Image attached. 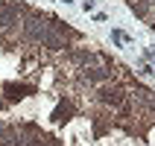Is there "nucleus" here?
Masks as SVG:
<instances>
[{
    "mask_svg": "<svg viewBox=\"0 0 155 146\" xmlns=\"http://www.w3.org/2000/svg\"><path fill=\"white\" fill-rule=\"evenodd\" d=\"M32 94V88L29 85H6V96L9 99H21V96Z\"/></svg>",
    "mask_w": 155,
    "mask_h": 146,
    "instance_id": "obj_1",
    "label": "nucleus"
},
{
    "mask_svg": "<svg viewBox=\"0 0 155 146\" xmlns=\"http://www.w3.org/2000/svg\"><path fill=\"white\" fill-rule=\"evenodd\" d=\"M70 114H73V108L64 102V105H59V108L53 111V120H56V123H64V120H70Z\"/></svg>",
    "mask_w": 155,
    "mask_h": 146,
    "instance_id": "obj_2",
    "label": "nucleus"
},
{
    "mask_svg": "<svg viewBox=\"0 0 155 146\" xmlns=\"http://www.w3.org/2000/svg\"><path fill=\"white\" fill-rule=\"evenodd\" d=\"M103 99H105V102H111V105H117L123 96H120V91H117V88H105V91H103Z\"/></svg>",
    "mask_w": 155,
    "mask_h": 146,
    "instance_id": "obj_3",
    "label": "nucleus"
},
{
    "mask_svg": "<svg viewBox=\"0 0 155 146\" xmlns=\"http://www.w3.org/2000/svg\"><path fill=\"white\" fill-rule=\"evenodd\" d=\"M108 76V70H85V79L88 82H103Z\"/></svg>",
    "mask_w": 155,
    "mask_h": 146,
    "instance_id": "obj_4",
    "label": "nucleus"
},
{
    "mask_svg": "<svg viewBox=\"0 0 155 146\" xmlns=\"http://www.w3.org/2000/svg\"><path fill=\"white\" fill-rule=\"evenodd\" d=\"M111 38H114L117 44H123V41H126V35H123V32H111Z\"/></svg>",
    "mask_w": 155,
    "mask_h": 146,
    "instance_id": "obj_5",
    "label": "nucleus"
}]
</instances>
